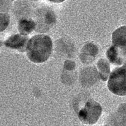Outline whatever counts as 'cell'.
<instances>
[{"label":"cell","mask_w":126,"mask_h":126,"mask_svg":"<svg viewBox=\"0 0 126 126\" xmlns=\"http://www.w3.org/2000/svg\"><path fill=\"white\" fill-rule=\"evenodd\" d=\"M52 48L53 43L50 36L45 34L35 35L28 41L27 56L32 62L43 63L49 59Z\"/></svg>","instance_id":"obj_1"},{"label":"cell","mask_w":126,"mask_h":126,"mask_svg":"<svg viewBox=\"0 0 126 126\" xmlns=\"http://www.w3.org/2000/svg\"><path fill=\"white\" fill-rule=\"evenodd\" d=\"M107 86L112 93L118 95H126V66L115 68L111 73Z\"/></svg>","instance_id":"obj_2"},{"label":"cell","mask_w":126,"mask_h":126,"mask_svg":"<svg viewBox=\"0 0 126 126\" xmlns=\"http://www.w3.org/2000/svg\"><path fill=\"white\" fill-rule=\"evenodd\" d=\"M101 108L97 102L90 100L79 113V117L84 122L91 124L95 123L101 114Z\"/></svg>","instance_id":"obj_3"},{"label":"cell","mask_w":126,"mask_h":126,"mask_svg":"<svg viewBox=\"0 0 126 126\" xmlns=\"http://www.w3.org/2000/svg\"><path fill=\"white\" fill-rule=\"evenodd\" d=\"M29 40L26 36L21 34H16L9 36L4 41L3 44L8 48L23 52L26 51Z\"/></svg>","instance_id":"obj_4"},{"label":"cell","mask_w":126,"mask_h":126,"mask_svg":"<svg viewBox=\"0 0 126 126\" xmlns=\"http://www.w3.org/2000/svg\"><path fill=\"white\" fill-rule=\"evenodd\" d=\"M113 45L118 48L123 55L126 56V26H121L115 30L112 35Z\"/></svg>","instance_id":"obj_5"},{"label":"cell","mask_w":126,"mask_h":126,"mask_svg":"<svg viewBox=\"0 0 126 126\" xmlns=\"http://www.w3.org/2000/svg\"><path fill=\"white\" fill-rule=\"evenodd\" d=\"M98 53L97 46L94 43H88L82 47L80 55L81 60L84 63L93 62Z\"/></svg>","instance_id":"obj_6"},{"label":"cell","mask_w":126,"mask_h":126,"mask_svg":"<svg viewBox=\"0 0 126 126\" xmlns=\"http://www.w3.org/2000/svg\"><path fill=\"white\" fill-rule=\"evenodd\" d=\"M35 26L36 24L33 20L22 19L18 23V31L21 34L26 36L30 34L35 29Z\"/></svg>","instance_id":"obj_7"},{"label":"cell","mask_w":126,"mask_h":126,"mask_svg":"<svg viewBox=\"0 0 126 126\" xmlns=\"http://www.w3.org/2000/svg\"><path fill=\"white\" fill-rule=\"evenodd\" d=\"M106 56L110 63L118 65H121L123 62L124 56L119 50L114 46H111L106 52Z\"/></svg>","instance_id":"obj_8"},{"label":"cell","mask_w":126,"mask_h":126,"mask_svg":"<svg viewBox=\"0 0 126 126\" xmlns=\"http://www.w3.org/2000/svg\"><path fill=\"white\" fill-rule=\"evenodd\" d=\"M97 66L101 78L104 80H106L110 72L109 64L107 60L105 59H100L97 63Z\"/></svg>","instance_id":"obj_9"},{"label":"cell","mask_w":126,"mask_h":126,"mask_svg":"<svg viewBox=\"0 0 126 126\" xmlns=\"http://www.w3.org/2000/svg\"><path fill=\"white\" fill-rule=\"evenodd\" d=\"M0 32L5 30L10 23V16L7 13H0Z\"/></svg>","instance_id":"obj_10"},{"label":"cell","mask_w":126,"mask_h":126,"mask_svg":"<svg viewBox=\"0 0 126 126\" xmlns=\"http://www.w3.org/2000/svg\"><path fill=\"white\" fill-rule=\"evenodd\" d=\"M44 21L47 24L53 25L56 22V16L54 12L52 10H48L44 15Z\"/></svg>","instance_id":"obj_11"},{"label":"cell","mask_w":126,"mask_h":126,"mask_svg":"<svg viewBox=\"0 0 126 126\" xmlns=\"http://www.w3.org/2000/svg\"><path fill=\"white\" fill-rule=\"evenodd\" d=\"M64 67L69 70H72L75 67V63L70 60H66L64 62Z\"/></svg>","instance_id":"obj_12"},{"label":"cell","mask_w":126,"mask_h":126,"mask_svg":"<svg viewBox=\"0 0 126 126\" xmlns=\"http://www.w3.org/2000/svg\"><path fill=\"white\" fill-rule=\"evenodd\" d=\"M48 0L49 1L52 2L54 3H61L66 0Z\"/></svg>","instance_id":"obj_13"},{"label":"cell","mask_w":126,"mask_h":126,"mask_svg":"<svg viewBox=\"0 0 126 126\" xmlns=\"http://www.w3.org/2000/svg\"><path fill=\"white\" fill-rule=\"evenodd\" d=\"M125 66H126V61H125V64H124Z\"/></svg>","instance_id":"obj_14"}]
</instances>
